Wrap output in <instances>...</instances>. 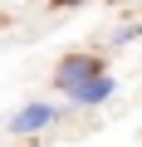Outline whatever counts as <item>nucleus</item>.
<instances>
[{"instance_id":"nucleus-1","label":"nucleus","mask_w":142,"mask_h":147,"mask_svg":"<svg viewBox=\"0 0 142 147\" xmlns=\"http://www.w3.org/2000/svg\"><path fill=\"white\" fill-rule=\"evenodd\" d=\"M49 88L64 98V108H103V103H113L118 79H113V69L103 64V54H93V49H69V54L54 59Z\"/></svg>"},{"instance_id":"nucleus-2","label":"nucleus","mask_w":142,"mask_h":147,"mask_svg":"<svg viewBox=\"0 0 142 147\" xmlns=\"http://www.w3.org/2000/svg\"><path fill=\"white\" fill-rule=\"evenodd\" d=\"M59 118H64V108H59L54 98H30V103H20V108L5 118V132H10V137H39V132H49Z\"/></svg>"},{"instance_id":"nucleus-3","label":"nucleus","mask_w":142,"mask_h":147,"mask_svg":"<svg viewBox=\"0 0 142 147\" xmlns=\"http://www.w3.org/2000/svg\"><path fill=\"white\" fill-rule=\"evenodd\" d=\"M79 5H88V0H49V10H79Z\"/></svg>"}]
</instances>
